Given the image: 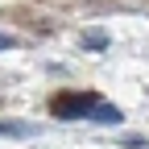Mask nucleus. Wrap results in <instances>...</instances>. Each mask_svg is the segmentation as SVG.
I'll list each match as a JSON object with an SVG mask.
<instances>
[{
    "label": "nucleus",
    "instance_id": "obj_1",
    "mask_svg": "<svg viewBox=\"0 0 149 149\" xmlns=\"http://www.w3.org/2000/svg\"><path fill=\"white\" fill-rule=\"evenodd\" d=\"M4 46H13V42H8V37H0V50H4Z\"/></svg>",
    "mask_w": 149,
    "mask_h": 149
}]
</instances>
